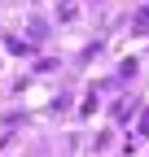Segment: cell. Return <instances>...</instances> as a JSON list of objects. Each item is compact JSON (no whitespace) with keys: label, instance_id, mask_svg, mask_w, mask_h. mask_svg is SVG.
<instances>
[{"label":"cell","instance_id":"cell-1","mask_svg":"<svg viewBox=\"0 0 149 157\" xmlns=\"http://www.w3.org/2000/svg\"><path fill=\"white\" fill-rule=\"evenodd\" d=\"M136 131H140V135H149V109L140 113V127H136Z\"/></svg>","mask_w":149,"mask_h":157}]
</instances>
